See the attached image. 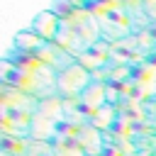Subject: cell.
<instances>
[{
    "label": "cell",
    "mask_w": 156,
    "mask_h": 156,
    "mask_svg": "<svg viewBox=\"0 0 156 156\" xmlns=\"http://www.w3.org/2000/svg\"><path fill=\"white\" fill-rule=\"evenodd\" d=\"M15 46L20 49V51H27V54H34V51H41V49H46L49 46V41H44L37 32H32V29H27V32H22V34H17V39H15Z\"/></svg>",
    "instance_id": "3957f363"
},
{
    "label": "cell",
    "mask_w": 156,
    "mask_h": 156,
    "mask_svg": "<svg viewBox=\"0 0 156 156\" xmlns=\"http://www.w3.org/2000/svg\"><path fill=\"white\" fill-rule=\"evenodd\" d=\"M88 83H90V71L83 68L80 63H71L56 76V90L66 98H73V95L83 93Z\"/></svg>",
    "instance_id": "6da1fadb"
},
{
    "label": "cell",
    "mask_w": 156,
    "mask_h": 156,
    "mask_svg": "<svg viewBox=\"0 0 156 156\" xmlns=\"http://www.w3.org/2000/svg\"><path fill=\"white\" fill-rule=\"evenodd\" d=\"M58 20H61V17H58L54 10H44L41 15H37V17H34V22H32V27H29V29H32V32H37L44 41H51V39L58 34Z\"/></svg>",
    "instance_id": "7a4b0ae2"
}]
</instances>
